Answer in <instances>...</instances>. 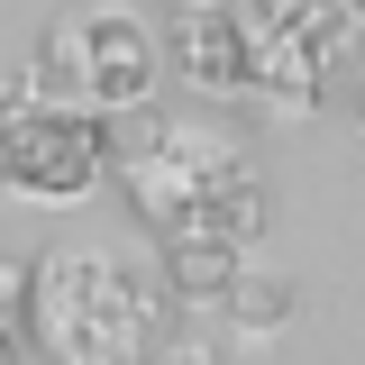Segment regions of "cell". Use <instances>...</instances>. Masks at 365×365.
Masks as SVG:
<instances>
[{"instance_id": "7", "label": "cell", "mask_w": 365, "mask_h": 365, "mask_svg": "<svg viewBox=\"0 0 365 365\" xmlns=\"http://www.w3.org/2000/svg\"><path fill=\"white\" fill-rule=\"evenodd\" d=\"M228 9H237L247 46H319L329 64H338V55H347V37H356L347 0H228Z\"/></svg>"}, {"instance_id": "13", "label": "cell", "mask_w": 365, "mask_h": 365, "mask_svg": "<svg viewBox=\"0 0 365 365\" xmlns=\"http://www.w3.org/2000/svg\"><path fill=\"white\" fill-rule=\"evenodd\" d=\"M0 365H19V329L9 319H0Z\"/></svg>"}, {"instance_id": "4", "label": "cell", "mask_w": 365, "mask_h": 365, "mask_svg": "<svg viewBox=\"0 0 365 365\" xmlns=\"http://www.w3.org/2000/svg\"><path fill=\"white\" fill-rule=\"evenodd\" d=\"M155 64H165V37H146V19H128V9L83 19V110H101V119L146 110L155 101Z\"/></svg>"}, {"instance_id": "10", "label": "cell", "mask_w": 365, "mask_h": 365, "mask_svg": "<svg viewBox=\"0 0 365 365\" xmlns=\"http://www.w3.org/2000/svg\"><path fill=\"white\" fill-rule=\"evenodd\" d=\"M319 101L365 137V55H338V64H329V83H319Z\"/></svg>"}, {"instance_id": "12", "label": "cell", "mask_w": 365, "mask_h": 365, "mask_svg": "<svg viewBox=\"0 0 365 365\" xmlns=\"http://www.w3.org/2000/svg\"><path fill=\"white\" fill-rule=\"evenodd\" d=\"M19 311H28V265H0V319L19 329Z\"/></svg>"}, {"instance_id": "3", "label": "cell", "mask_w": 365, "mask_h": 365, "mask_svg": "<svg viewBox=\"0 0 365 365\" xmlns=\"http://www.w3.org/2000/svg\"><path fill=\"white\" fill-rule=\"evenodd\" d=\"M110 174V119L101 110H37V101H0V192L64 210Z\"/></svg>"}, {"instance_id": "6", "label": "cell", "mask_w": 365, "mask_h": 365, "mask_svg": "<svg viewBox=\"0 0 365 365\" xmlns=\"http://www.w3.org/2000/svg\"><path fill=\"white\" fill-rule=\"evenodd\" d=\"M155 265H165V292H174V302L220 311L228 283L247 274V247H237V237H220L210 220H182V228H165V237H155Z\"/></svg>"}, {"instance_id": "5", "label": "cell", "mask_w": 365, "mask_h": 365, "mask_svg": "<svg viewBox=\"0 0 365 365\" xmlns=\"http://www.w3.org/2000/svg\"><path fill=\"white\" fill-rule=\"evenodd\" d=\"M165 64L192 91H210V101L256 91V46H247V28H237L228 0H210V9H165Z\"/></svg>"}, {"instance_id": "2", "label": "cell", "mask_w": 365, "mask_h": 365, "mask_svg": "<svg viewBox=\"0 0 365 365\" xmlns=\"http://www.w3.org/2000/svg\"><path fill=\"white\" fill-rule=\"evenodd\" d=\"M237 174H247V137H228L220 119H182V110H155V101L110 119V182L155 237L201 220L210 192Z\"/></svg>"}, {"instance_id": "1", "label": "cell", "mask_w": 365, "mask_h": 365, "mask_svg": "<svg viewBox=\"0 0 365 365\" xmlns=\"http://www.w3.org/2000/svg\"><path fill=\"white\" fill-rule=\"evenodd\" d=\"M19 329L46 365H146V347L165 338V292H146L119 247H46L28 256Z\"/></svg>"}, {"instance_id": "11", "label": "cell", "mask_w": 365, "mask_h": 365, "mask_svg": "<svg viewBox=\"0 0 365 365\" xmlns=\"http://www.w3.org/2000/svg\"><path fill=\"white\" fill-rule=\"evenodd\" d=\"M146 365H210V347H201V338H155Z\"/></svg>"}, {"instance_id": "14", "label": "cell", "mask_w": 365, "mask_h": 365, "mask_svg": "<svg viewBox=\"0 0 365 365\" xmlns=\"http://www.w3.org/2000/svg\"><path fill=\"white\" fill-rule=\"evenodd\" d=\"M347 19H356V28H365V0H347Z\"/></svg>"}, {"instance_id": "9", "label": "cell", "mask_w": 365, "mask_h": 365, "mask_svg": "<svg viewBox=\"0 0 365 365\" xmlns=\"http://www.w3.org/2000/svg\"><path fill=\"white\" fill-rule=\"evenodd\" d=\"M201 220L220 228V237H237V247H256V237H265V228H274V192H265V174L247 165V174H237V182H220Z\"/></svg>"}, {"instance_id": "8", "label": "cell", "mask_w": 365, "mask_h": 365, "mask_svg": "<svg viewBox=\"0 0 365 365\" xmlns=\"http://www.w3.org/2000/svg\"><path fill=\"white\" fill-rule=\"evenodd\" d=\"M228 329H237V338H274V329H292V311H302V292H292V274H237V283H228Z\"/></svg>"}]
</instances>
